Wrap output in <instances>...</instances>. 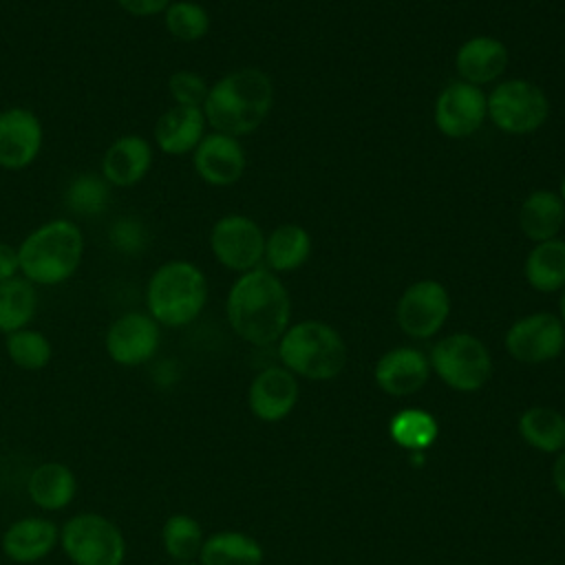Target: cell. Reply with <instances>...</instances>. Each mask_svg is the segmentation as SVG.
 <instances>
[{"instance_id":"1","label":"cell","mask_w":565,"mask_h":565,"mask_svg":"<svg viewBox=\"0 0 565 565\" xmlns=\"http://www.w3.org/2000/svg\"><path fill=\"white\" fill-rule=\"evenodd\" d=\"M225 313L232 331L241 340L254 347H267L278 342L287 331L291 298L274 271L254 267L232 282Z\"/></svg>"},{"instance_id":"2","label":"cell","mask_w":565,"mask_h":565,"mask_svg":"<svg viewBox=\"0 0 565 565\" xmlns=\"http://www.w3.org/2000/svg\"><path fill=\"white\" fill-rule=\"evenodd\" d=\"M271 106V77L260 68L245 66L223 75L210 86L203 102V115L214 132L243 137L263 126Z\"/></svg>"},{"instance_id":"3","label":"cell","mask_w":565,"mask_h":565,"mask_svg":"<svg viewBox=\"0 0 565 565\" xmlns=\"http://www.w3.org/2000/svg\"><path fill=\"white\" fill-rule=\"evenodd\" d=\"M84 254V236L73 221L57 218L33 230L18 247L20 271L35 285L71 278Z\"/></svg>"},{"instance_id":"4","label":"cell","mask_w":565,"mask_h":565,"mask_svg":"<svg viewBox=\"0 0 565 565\" xmlns=\"http://www.w3.org/2000/svg\"><path fill=\"white\" fill-rule=\"evenodd\" d=\"M205 302V274L188 260L163 263L146 287V307L159 327H188L201 316Z\"/></svg>"},{"instance_id":"5","label":"cell","mask_w":565,"mask_h":565,"mask_svg":"<svg viewBox=\"0 0 565 565\" xmlns=\"http://www.w3.org/2000/svg\"><path fill=\"white\" fill-rule=\"evenodd\" d=\"M278 358L287 371L309 380H331L347 364L342 335L322 320H302L280 335Z\"/></svg>"},{"instance_id":"6","label":"cell","mask_w":565,"mask_h":565,"mask_svg":"<svg viewBox=\"0 0 565 565\" xmlns=\"http://www.w3.org/2000/svg\"><path fill=\"white\" fill-rule=\"evenodd\" d=\"M57 550L71 565H124L128 541L110 516L82 510L60 525Z\"/></svg>"},{"instance_id":"7","label":"cell","mask_w":565,"mask_h":565,"mask_svg":"<svg viewBox=\"0 0 565 565\" xmlns=\"http://www.w3.org/2000/svg\"><path fill=\"white\" fill-rule=\"evenodd\" d=\"M488 119L505 135L523 137L536 132L550 117V97L525 77L501 79L486 95Z\"/></svg>"},{"instance_id":"8","label":"cell","mask_w":565,"mask_h":565,"mask_svg":"<svg viewBox=\"0 0 565 565\" xmlns=\"http://www.w3.org/2000/svg\"><path fill=\"white\" fill-rule=\"evenodd\" d=\"M433 371L455 391H479L492 375L488 347L472 333H450L433 344L428 358Z\"/></svg>"},{"instance_id":"9","label":"cell","mask_w":565,"mask_h":565,"mask_svg":"<svg viewBox=\"0 0 565 565\" xmlns=\"http://www.w3.org/2000/svg\"><path fill=\"white\" fill-rule=\"evenodd\" d=\"M450 316V294L444 282L435 278H422L411 282L395 307V320L399 329L415 338L426 340L439 333Z\"/></svg>"},{"instance_id":"10","label":"cell","mask_w":565,"mask_h":565,"mask_svg":"<svg viewBox=\"0 0 565 565\" xmlns=\"http://www.w3.org/2000/svg\"><path fill=\"white\" fill-rule=\"evenodd\" d=\"M210 249L223 267L245 274L260 265L265 256V234L254 218L225 214L212 225Z\"/></svg>"},{"instance_id":"11","label":"cell","mask_w":565,"mask_h":565,"mask_svg":"<svg viewBox=\"0 0 565 565\" xmlns=\"http://www.w3.org/2000/svg\"><path fill=\"white\" fill-rule=\"evenodd\" d=\"M505 351L523 364H543L565 349V324L556 313L536 311L514 320L503 335Z\"/></svg>"},{"instance_id":"12","label":"cell","mask_w":565,"mask_h":565,"mask_svg":"<svg viewBox=\"0 0 565 565\" xmlns=\"http://www.w3.org/2000/svg\"><path fill=\"white\" fill-rule=\"evenodd\" d=\"M488 119L483 88L455 79L446 84L433 104V124L448 139L472 137Z\"/></svg>"},{"instance_id":"13","label":"cell","mask_w":565,"mask_h":565,"mask_svg":"<svg viewBox=\"0 0 565 565\" xmlns=\"http://www.w3.org/2000/svg\"><path fill=\"white\" fill-rule=\"evenodd\" d=\"M161 327L150 313L128 311L110 322L104 335L106 355L126 369L148 364L159 353Z\"/></svg>"},{"instance_id":"14","label":"cell","mask_w":565,"mask_h":565,"mask_svg":"<svg viewBox=\"0 0 565 565\" xmlns=\"http://www.w3.org/2000/svg\"><path fill=\"white\" fill-rule=\"evenodd\" d=\"M60 543V525L49 514L13 519L0 534V552L13 565H35L49 558Z\"/></svg>"},{"instance_id":"15","label":"cell","mask_w":565,"mask_h":565,"mask_svg":"<svg viewBox=\"0 0 565 565\" xmlns=\"http://www.w3.org/2000/svg\"><path fill=\"white\" fill-rule=\"evenodd\" d=\"M192 166L207 185L225 188L243 177L247 157L236 137L207 132L192 152Z\"/></svg>"},{"instance_id":"16","label":"cell","mask_w":565,"mask_h":565,"mask_svg":"<svg viewBox=\"0 0 565 565\" xmlns=\"http://www.w3.org/2000/svg\"><path fill=\"white\" fill-rule=\"evenodd\" d=\"M79 490L75 470L57 459L38 463L24 481L26 499L42 514H55L71 508Z\"/></svg>"},{"instance_id":"17","label":"cell","mask_w":565,"mask_h":565,"mask_svg":"<svg viewBox=\"0 0 565 565\" xmlns=\"http://www.w3.org/2000/svg\"><path fill=\"white\" fill-rule=\"evenodd\" d=\"M42 148V124L29 108H7L0 113V168L22 170Z\"/></svg>"},{"instance_id":"18","label":"cell","mask_w":565,"mask_h":565,"mask_svg":"<svg viewBox=\"0 0 565 565\" xmlns=\"http://www.w3.org/2000/svg\"><path fill=\"white\" fill-rule=\"evenodd\" d=\"M508 46L494 35H475L459 44L455 53V71L461 82L486 86L503 77L508 68Z\"/></svg>"},{"instance_id":"19","label":"cell","mask_w":565,"mask_h":565,"mask_svg":"<svg viewBox=\"0 0 565 565\" xmlns=\"http://www.w3.org/2000/svg\"><path fill=\"white\" fill-rule=\"evenodd\" d=\"M373 375L384 393L404 397L417 393L428 382L430 362L419 349L395 347L377 360Z\"/></svg>"},{"instance_id":"20","label":"cell","mask_w":565,"mask_h":565,"mask_svg":"<svg viewBox=\"0 0 565 565\" xmlns=\"http://www.w3.org/2000/svg\"><path fill=\"white\" fill-rule=\"evenodd\" d=\"M298 399V382L285 366H269L260 371L247 391L249 411L263 422L282 419Z\"/></svg>"},{"instance_id":"21","label":"cell","mask_w":565,"mask_h":565,"mask_svg":"<svg viewBox=\"0 0 565 565\" xmlns=\"http://www.w3.org/2000/svg\"><path fill=\"white\" fill-rule=\"evenodd\" d=\"M152 166V148L139 135H124L115 139L102 159L104 179L110 185L130 188L139 183Z\"/></svg>"},{"instance_id":"22","label":"cell","mask_w":565,"mask_h":565,"mask_svg":"<svg viewBox=\"0 0 565 565\" xmlns=\"http://www.w3.org/2000/svg\"><path fill=\"white\" fill-rule=\"evenodd\" d=\"M205 115L199 106H179L168 108L157 126L154 139L163 154H188L194 152L199 141L205 137Z\"/></svg>"},{"instance_id":"23","label":"cell","mask_w":565,"mask_h":565,"mask_svg":"<svg viewBox=\"0 0 565 565\" xmlns=\"http://www.w3.org/2000/svg\"><path fill=\"white\" fill-rule=\"evenodd\" d=\"M565 223V203L554 190L530 192L519 207V230L532 243L556 238Z\"/></svg>"},{"instance_id":"24","label":"cell","mask_w":565,"mask_h":565,"mask_svg":"<svg viewBox=\"0 0 565 565\" xmlns=\"http://www.w3.org/2000/svg\"><path fill=\"white\" fill-rule=\"evenodd\" d=\"M311 234L298 223H282L265 236L267 269L274 274H285L300 269L311 256Z\"/></svg>"},{"instance_id":"25","label":"cell","mask_w":565,"mask_h":565,"mask_svg":"<svg viewBox=\"0 0 565 565\" xmlns=\"http://www.w3.org/2000/svg\"><path fill=\"white\" fill-rule=\"evenodd\" d=\"M525 282L541 294L563 291L565 287V241L550 238L534 243L523 260Z\"/></svg>"},{"instance_id":"26","label":"cell","mask_w":565,"mask_h":565,"mask_svg":"<svg viewBox=\"0 0 565 565\" xmlns=\"http://www.w3.org/2000/svg\"><path fill=\"white\" fill-rule=\"evenodd\" d=\"M263 547L249 534L221 530L205 536L199 552V565H260Z\"/></svg>"},{"instance_id":"27","label":"cell","mask_w":565,"mask_h":565,"mask_svg":"<svg viewBox=\"0 0 565 565\" xmlns=\"http://www.w3.org/2000/svg\"><path fill=\"white\" fill-rule=\"evenodd\" d=\"M159 541L172 563H192L199 558L205 536L201 523L192 514L174 512L161 523Z\"/></svg>"},{"instance_id":"28","label":"cell","mask_w":565,"mask_h":565,"mask_svg":"<svg viewBox=\"0 0 565 565\" xmlns=\"http://www.w3.org/2000/svg\"><path fill=\"white\" fill-rule=\"evenodd\" d=\"M38 294L31 280L13 276L0 282V333L24 329L35 318Z\"/></svg>"},{"instance_id":"29","label":"cell","mask_w":565,"mask_h":565,"mask_svg":"<svg viewBox=\"0 0 565 565\" xmlns=\"http://www.w3.org/2000/svg\"><path fill=\"white\" fill-rule=\"evenodd\" d=\"M521 437L543 452L565 448V417L547 406H532L519 419Z\"/></svg>"},{"instance_id":"30","label":"cell","mask_w":565,"mask_h":565,"mask_svg":"<svg viewBox=\"0 0 565 565\" xmlns=\"http://www.w3.org/2000/svg\"><path fill=\"white\" fill-rule=\"evenodd\" d=\"M7 358L22 371H42L53 360L51 340L38 329H18L4 340Z\"/></svg>"},{"instance_id":"31","label":"cell","mask_w":565,"mask_h":565,"mask_svg":"<svg viewBox=\"0 0 565 565\" xmlns=\"http://www.w3.org/2000/svg\"><path fill=\"white\" fill-rule=\"evenodd\" d=\"M168 33L179 42H196L210 31V15L205 7L192 0L170 2L163 11Z\"/></svg>"},{"instance_id":"32","label":"cell","mask_w":565,"mask_h":565,"mask_svg":"<svg viewBox=\"0 0 565 565\" xmlns=\"http://www.w3.org/2000/svg\"><path fill=\"white\" fill-rule=\"evenodd\" d=\"M391 435L393 439L411 450H419L426 448L435 441L437 437V424L433 419V415L424 413V411H402L391 419Z\"/></svg>"},{"instance_id":"33","label":"cell","mask_w":565,"mask_h":565,"mask_svg":"<svg viewBox=\"0 0 565 565\" xmlns=\"http://www.w3.org/2000/svg\"><path fill=\"white\" fill-rule=\"evenodd\" d=\"M108 181L82 174L71 181L66 190V205L77 214H99L108 203Z\"/></svg>"},{"instance_id":"34","label":"cell","mask_w":565,"mask_h":565,"mask_svg":"<svg viewBox=\"0 0 565 565\" xmlns=\"http://www.w3.org/2000/svg\"><path fill=\"white\" fill-rule=\"evenodd\" d=\"M168 90L179 106H199L203 108V102L207 97L210 86L205 79L194 71H177L168 79Z\"/></svg>"},{"instance_id":"35","label":"cell","mask_w":565,"mask_h":565,"mask_svg":"<svg viewBox=\"0 0 565 565\" xmlns=\"http://www.w3.org/2000/svg\"><path fill=\"white\" fill-rule=\"evenodd\" d=\"M110 243L124 252V254H137L146 247V241H148V232L143 227V223L139 218H117L113 225H110Z\"/></svg>"},{"instance_id":"36","label":"cell","mask_w":565,"mask_h":565,"mask_svg":"<svg viewBox=\"0 0 565 565\" xmlns=\"http://www.w3.org/2000/svg\"><path fill=\"white\" fill-rule=\"evenodd\" d=\"M119 7L137 18H148V15H157L163 13L170 4V0H117Z\"/></svg>"},{"instance_id":"37","label":"cell","mask_w":565,"mask_h":565,"mask_svg":"<svg viewBox=\"0 0 565 565\" xmlns=\"http://www.w3.org/2000/svg\"><path fill=\"white\" fill-rule=\"evenodd\" d=\"M20 260H18V249L11 247L9 243H0V282L18 276Z\"/></svg>"},{"instance_id":"38","label":"cell","mask_w":565,"mask_h":565,"mask_svg":"<svg viewBox=\"0 0 565 565\" xmlns=\"http://www.w3.org/2000/svg\"><path fill=\"white\" fill-rule=\"evenodd\" d=\"M552 477H554V486H556L558 494L565 499V452L556 459V463L552 468Z\"/></svg>"},{"instance_id":"39","label":"cell","mask_w":565,"mask_h":565,"mask_svg":"<svg viewBox=\"0 0 565 565\" xmlns=\"http://www.w3.org/2000/svg\"><path fill=\"white\" fill-rule=\"evenodd\" d=\"M558 318H561V322L565 324V287H563V291H561V300H558Z\"/></svg>"},{"instance_id":"40","label":"cell","mask_w":565,"mask_h":565,"mask_svg":"<svg viewBox=\"0 0 565 565\" xmlns=\"http://www.w3.org/2000/svg\"><path fill=\"white\" fill-rule=\"evenodd\" d=\"M558 196H561V201L565 203V174H563V179H561V183H558V192H556Z\"/></svg>"},{"instance_id":"41","label":"cell","mask_w":565,"mask_h":565,"mask_svg":"<svg viewBox=\"0 0 565 565\" xmlns=\"http://www.w3.org/2000/svg\"><path fill=\"white\" fill-rule=\"evenodd\" d=\"M172 565H199V563H194V561H192V563H172Z\"/></svg>"}]
</instances>
